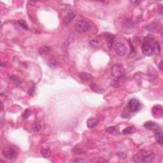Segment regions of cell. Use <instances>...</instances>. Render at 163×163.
Masks as SVG:
<instances>
[{
    "instance_id": "cell-16",
    "label": "cell",
    "mask_w": 163,
    "mask_h": 163,
    "mask_svg": "<svg viewBox=\"0 0 163 163\" xmlns=\"http://www.w3.org/2000/svg\"><path fill=\"white\" fill-rule=\"evenodd\" d=\"M153 52L155 53L157 55H159L160 54V47L158 42H155L153 46Z\"/></svg>"
},
{
    "instance_id": "cell-14",
    "label": "cell",
    "mask_w": 163,
    "mask_h": 163,
    "mask_svg": "<svg viewBox=\"0 0 163 163\" xmlns=\"http://www.w3.org/2000/svg\"><path fill=\"white\" fill-rule=\"evenodd\" d=\"M135 131H136V129H135V127L134 126H129V127H126L124 129L122 130V134L124 135H129V134L134 133Z\"/></svg>"
},
{
    "instance_id": "cell-25",
    "label": "cell",
    "mask_w": 163,
    "mask_h": 163,
    "mask_svg": "<svg viewBox=\"0 0 163 163\" xmlns=\"http://www.w3.org/2000/svg\"><path fill=\"white\" fill-rule=\"evenodd\" d=\"M33 129L35 132H38L40 130V129H41V126H40L39 124L35 123V124L33 125Z\"/></svg>"
},
{
    "instance_id": "cell-19",
    "label": "cell",
    "mask_w": 163,
    "mask_h": 163,
    "mask_svg": "<svg viewBox=\"0 0 163 163\" xmlns=\"http://www.w3.org/2000/svg\"><path fill=\"white\" fill-rule=\"evenodd\" d=\"M90 88L92 89V90L94 91V92H96V93H103V90H101L99 87L97 86V85H96L95 84H94V83L91 84Z\"/></svg>"
},
{
    "instance_id": "cell-30",
    "label": "cell",
    "mask_w": 163,
    "mask_h": 163,
    "mask_svg": "<svg viewBox=\"0 0 163 163\" xmlns=\"http://www.w3.org/2000/svg\"><path fill=\"white\" fill-rule=\"evenodd\" d=\"M131 3H133V4H138V3H140V2H138V1H136V2H131Z\"/></svg>"
},
{
    "instance_id": "cell-13",
    "label": "cell",
    "mask_w": 163,
    "mask_h": 163,
    "mask_svg": "<svg viewBox=\"0 0 163 163\" xmlns=\"http://www.w3.org/2000/svg\"><path fill=\"white\" fill-rule=\"evenodd\" d=\"M99 122V120L98 118H89L87 122V126L89 128H93L95 127Z\"/></svg>"
},
{
    "instance_id": "cell-20",
    "label": "cell",
    "mask_w": 163,
    "mask_h": 163,
    "mask_svg": "<svg viewBox=\"0 0 163 163\" xmlns=\"http://www.w3.org/2000/svg\"><path fill=\"white\" fill-rule=\"evenodd\" d=\"M41 154H42L43 157H44L45 158H47L50 155L51 152H50V150L48 149H43L42 151H41Z\"/></svg>"
},
{
    "instance_id": "cell-12",
    "label": "cell",
    "mask_w": 163,
    "mask_h": 163,
    "mask_svg": "<svg viewBox=\"0 0 163 163\" xmlns=\"http://www.w3.org/2000/svg\"><path fill=\"white\" fill-rule=\"evenodd\" d=\"M75 13H73L72 12L68 13L64 17V19H63V23H64V24H69L75 18Z\"/></svg>"
},
{
    "instance_id": "cell-8",
    "label": "cell",
    "mask_w": 163,
    "mask_h": 163,
    "mask_svg": "<svg viewBox=\"0 0 163 163\" xmlns=\"http://www.w3.org/2000/svg\"><path fill=\"white\" fill-rule=\"evenodd\" d=\"M154 159H155V155L153 153H149V154H143L142 156L141 157V160L140 161L142 162L145 163H149L151 162L154 161Z\"/></svg>"
},
{
    "instance_id": "cell-28",
    "label": "cell",
    "mask_w": 163,
    "mask_h": 163,
    "mask_svg": "<svg viewBox=\"0 0 163 163\" xmlns=\"http://www.w3.org/2000/svg\"><path fill=\"white\" fill-rule=\"evenodd\" d=\"M74 162H86L85 160H82V159H76V160H75Z\"/></svg>"
},
{
    "instance_id": "cell-4",
    "label": "cell",
    "mask_w": 163,
    "mask_h": 163,
    "mask_svg": "<svg viewBox=\"0 0 163 163\" xmlns=\"http://www.w3.org/2000/svg\"><path fill=\"white\" fill-rule=\"evenodd\" d=\"M112 75L118 79L121 78L124 75V70L123 69V67L119 64H117L113 66L112 69Z\"/></svg>"
},
{
    "instance_id": "cell-27",
    "label": "cell",
    "mask_w": 163,
    "mask_h": 163,
    "mask_svg": "<svg viewBox=\"0 0 163 163\" xmlns=\"http://www.w3.org/2000/svg\"><path fill=\"white\" fill-rule=\"evenodd\" d=\"M114 130H115L114 127H109L107 129V131H108V132H110V133H112V132H113V131H114Z\"/></svg>"
},
{
    "instance_id": "cell-29",
    "label": "cell",
    "mask_w": 163,
    "mask_h": 163,
    "mask_svg": "<svg viewBox=\"0 0 163 163\" xmlns=\"http://www.w3.org/2000/svg\"><path fill=\"white\" fill-rule=\"evenodd\" d=\"M159 69H160V71H162V69H163V68H162V61H160V62L159 63Z\"/></svg>"
},
{
    "instance_id": "cell-23",
    "label": "cell",
    "mask_w": 163,
    "mask_h": 163,
    "mask_svg": "<svg viewBox=\"0 0 163 163\" xmlns=\"http://www.w3.org/2000/svg\"><path fill=\"white\" fill-rule=\"evenodd\" d=\"M73 37H74V35H73V34H71V35H69V37L68 38V40H66L65 43H64L66 46V45L68 46V45H69V44L72 42V40H73Z\"/></svg>"
},
{
    "instance_id": "cell-18",
    "label": "cell",
    "mask_w": 163,
    "mask_h": 163,
    "mask_svg": "<svg viewBox=\"0 0 163 163\" xmlns=\"http://www.w3.org/2000/svg\"><path fill=\"white\" fill-rule=\"evenodd\" d=\"M48 64L51 68H55L58 65V62L54 58H50L48 61Z\"/></svg>"
},
{
    "instance_id": "cell-6",
    "label": "cell",
    "mask_w": 163,
    "mask_h": 163,
    "mask_svg": "<svg viewBox=\"0 0 163 163\" xmlns=\"http://www.w3.org/2000/svg\"><path fill=\"white\" fill-rule=\"evenodd\" d=\"M141 50L144 55L146 56H150L153 54V48L149 41H145L142 45Z\"/></svg>"
},
{
    "instance_id": "cell-1",
    "label": "cell",
    "mask_w": 163,
    "mask_h": 163,
    "mask_svg": "<svg viewBox=\"0 0 163 163\" xmlns=\"http://www.w3.org/2000/svg\"><path fill=\"white\" fill-rule=\"evenodd\" d=\"M90 26V24L88 22L84 20H80L76 22L75 28L77 32L80 33H84L89 29Z\"/></svg>"
},
{
    "instance_id": "cell-15",
    "label": "cell",
    "mask_w": 163,
    "mask_h": 163,
    "mask_svg": "<svg viewBox=\"0 0 163 163\" xmlns=\"http://www.w3.org/2000/svg\"><path fill=\"white\" fill-rule=\"evenodd\" d=\"M113 38H114V36L112 35H108V36H107V42L108 44V47L110 49H112L113 47Z\"/></svg>"
},
{
    "instance_id": "cell-17",
    "label": "cell",
    "mask_w": 163,
    "mask_h": 163,
    "mask_svg": "<svg viewBox=\"0 0 163 163\" xmlns=\"http://www.w3.org/2000/svg\"><path fill=\"white\" fill-rule=\"evenodd\" d=\"M89 44H90V45L92 47L95 48V49H97V48L99 47V46H100V43L96 39H93V40H91Z\"/></svg>"
},
{
    "instance_id": "cell-9",
    "label": "cell",
    "mask_w": 163,
    "mask_h": 163,
    "mask_svg": "<svg viewBox=\"0 0 163 163\" xmlns=\"http://www.w3.org/2000/svg\"><path fill=\"white\" fill-rule=\"evenodd\" d=\"M155 131V140L159 143L160 144L162 145L163 143V136H162V131L160 128L156 129Z\"/></svg>"
},
{
    "instance_id": "cell-24",
    "label": "cell",
    "mask_w": 163,
    "mask_h": 163,
    "mask_svg": "<svg viewBox=\"0 0 163 163\" xmlns=\"http://www.w3.org/2000/svg\"><path fill=\"white\" fill-rule=\"evenodd\" d=\"M31 113V112L29 109H26V110L24 111V112L23 113V114H22V116H23L24 118H27L29 117Z\"/></svg>"
},
{
    "instance_id": "cell-3",
    "label": "cell",
    "mask_w": 163,
    "mask_h": 163,
    "mask_svg": "<svg viewBox=\"0 0 163 163\" xmlns=\"http://www.w3.org/2000/svg\"><path fill=\"white\" fill-rule=\"evenodd\" d=\"M2 154H3V156L7 159H9V160H13L18 155V152L15 146H12L8 150L4 149L2 151Z\"/></svg>"
},
{
    "instance_id": "cell-22",
    "label": "cell",
    "mask_w": 163,
    "mask_h": 163,
    "mask_svg": "<svg viewBox=\"0 0 163 163\" xmlns=\"http://www.w3.org/2000/svg\"><path fill=\"white\" fill-rule=\"evenodd\" d=\"M50 50V49H49L48 47H43L41 48L40 50V54L41 55H44V54H47Z\"/></svg>"
},
{
    "instance_id": "cell-5",
    "label": "cell",
    "mask_w": 163,
    "mask_h": 163,
    "mask_svg": "<svg viewBox=\"0 0 163 163\" xmlns=\"http://www.w3.org/2000/svg\"><path fill=\"white\" fill-rule=\"evenodd\" d=\"M114 50L116 54L119 56H124L127 52L126 45L122 42H117L114 46Z\"/></svg>"
},
{
    "instance_id": "cell-7",
    "label": "cell",
    "mask_w": 163,
    "mask_h": 163,
    "mask_svg": "<svg viewBox=\"0 0 163 163\" xmlns=\"http://www.w3.org/2000/svg\"><path fill=\"white\" fill-rule=\"evenodd\" d=\"M162 107L160 105H155L152 108V114L155 118H160L162 116Z\"/></svg>"
},
{
    "instance_id": "cell-10",
    "label": "cell",
    "mask_w": 163,
    "mask_h": 163,
    "mask_svg": "<svg viewBox=\"0 0 163 163\" xmlns=\"http://www.w3.org/2000/svg\"><path fill=\"white\" fill-rule=\"evenodd\" d=\"M143 126L145 128L148 129L155 130L156 129L159 128V126L155 122H152V121H149V122H145Z\"/></svg>"
},
{
    "instance_id": "cell-21",
    "label": "cell",
    "mask_w": 163,
    "mask_h": 163,
    "mask_svg": "<svg viewBox=\"0 0 163 163\" xmlns=\"http://www.w3.org/2000/svg\"><path fill=\"white\" fill-rule=\"evenodd\" d=\"M18 23L20 25V26L22 27L23 29H28V25H27V22L24 20H20V21H18Z\"/></svg>"
},
{
    "instance_id": "cell-2",
    "label": "cell",
    "mask_w": 163,
    "mask_h": 163,
    "mask_svg": "<svg viewBox=\"0 0 163 163\" xmlns=\"http://www.w3.org/2000/svg\"><path fill=\"white\" fill-rule=\"evenodd\" d=\"M141 103L136 98H132L127 103V108L131 112L136 113L139 112L141 108Z\"/></svg>"
},
{
    "instance_id": "cell-26",
    "label": "cell",
    "mask_w": 163,
    "mask_h": 163,
    "mask_svg": "<svg viewBox=\"0 0 163 163\" xmlns=\"http://www.w3.org/2000/svg\"><path fill=\"white\" fill-rule=\"evenodd\" d=\"M112 85H113L115 87H118L119 86V84H118V82L117 80H113L112 82Z\"/></svg>"
},
{
    "instance_id": "cell-11",
    "label": "cell",
    "mask_w": 163,
    "mask_h": 163,
    "mask_svg": "<svg viewBox=\"0 0 163 163\" xmlns=\"http://www.w3.org/2000/svg\"><path fill=\"white\" fill-rule=\"evenodd\" d=\"M79 78H80L81 80L84 81V82H87V81H90L93 78V77L89 73L82 72L79 74Z\"/></svg>"
}]
</instances>
